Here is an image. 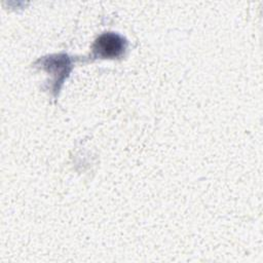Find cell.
<instances>
[{"label": "cell", "mask_w": 263, "mask_h": 263, "mask_svg": "<svg viewBox=\"0 0 263 263\" xmlns=\"http://www.w3.org/2000/svg\"><path fill=\"white\" fill-rule=\"evenodd\" d=\"M43 69L53 74L54 77V91L60 89L64 79L68 76L71 70V60L66 54H54L39 60Z\"/></svg>", "instance_id": "7a4b0ae2"}, {"label": "cell", "mask_w": 263, "mask_h": 263, "mask_svg": "<svg viewBox=\"0 0 263 263\" xmlns=\"http://www.w3.org/2000/svg\"><path fill=\"white\" fill-rule=\"evenodd\" d=\"M126 44V40L116 33H103L92 45V55L101 59L119 58L124 52Z\"/></svg>", "instance_id": "6da1fadb"}]
</instances>
